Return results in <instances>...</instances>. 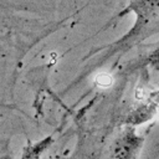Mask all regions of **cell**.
Returning a JSON list of instances; mask_svg holds the SVG:
<instances>
[{"label":"cell","mask_w":159,"mask_h":159,"mask_svg":"<svg viewBox=\"0 0 159 159\" xmlns=\"http://www.w3.org/2000/svg\"><path fill=\"white\" fill-rule=\"evenodd\" d=\"M142 140L135 137L134 132H125L118 140L114 147V159H130L138 150Z\"/></svg>","instance_id":"6da1fadb"},{"label":"cell","mask_w":159,"mask_h":159,"mask_svg":"<svg viewBox=\"0 0 159 159\" xmlns=\"http://www.w3.org/2000/svg\"><path fill=\"white\" fill-rule=\"evenodd\" d=\"M130 9L135 12L138 21L147 20L154 12L159 11V0H134Z\"/></svg>","instance_id":"7a4b0ae2"},{"label":"cell","mask_w":159,"mask_h":159,"mask_svg":"<svg viewBox=\"0 0 159 159\" xmlns=\"http://www.w3.org/2000/svg\"><path fill=\"white\" fill-rule=\"evenodd\" d=\"M153 63L154 65H159V50L157 51V53L154 55V58H153Z\"/></svg>","instance_id":"3957f363"}]
</instances>
